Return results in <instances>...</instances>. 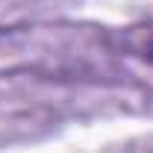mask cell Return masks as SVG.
<instances>
[{
	"label": "cell",
	"mask_w": 153,
	"mask_h": 153,
	"mask_svg": "<svg viewBox=\"0 0 153 153\" xmlns=\"http://www.w3.org/2000/svg\"><path fill=\"white\" fill-rule=\"evenodd\" d=\"M150 59H153V41H150Z\"/></svg>",
	"instance_id": "1"
}]
</instances>
